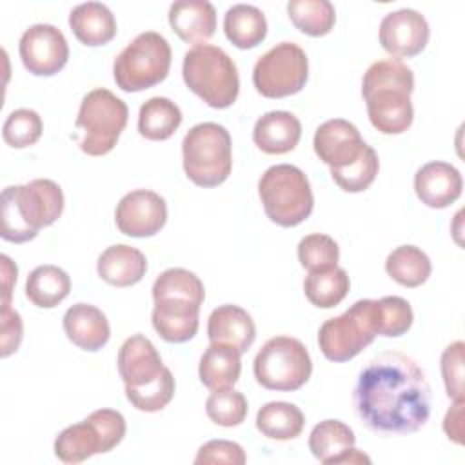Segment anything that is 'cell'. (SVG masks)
<instances>
[{"label":"cell","mask_w":465,"mask_h":465,"mask_svg":"<svg viewBox=\"0 0 465 465\" xmlns=\"http://www.w3.org/2000/svg\"><path fill=\"white\" fill-rule=\"evenodd\" d=\"M352 403L374 434L400 436L420 430L430 416V387L423 369L407 354L385 351L361 369Z\"/></svg>","instance_id":"6da1fadb"},{"label":"cell","mask_w":465,"mask_h":465,"mask_svg":"<svg viewBox=\"0 0 465 465\" xmlns=\"http://www.w3.org/2000/svg\"><path fill=\"white\" fill-rule=\"evenodd\" d=\"M414 74L401 60L374 62L363 74L361 94L374 129L383 134H401L412 125L414 109L411 93Z\"/></svg>","instance_id":"7a4b0ae2"},{"label":"cell","mask_w":465,"mask_h":465,"mask_svg":"<svg viewBox=\"0 0 465 465\" xmlns=\"http://www.w3.org/2000/svg\"><path fill=\"white\" fill-rule=\"evenodd\" d=\"M64 211V193L49 178L9 185L0 196V236L13 243L33 240L42 227L54 223Z\"/></svg>","instance_id":"3957f363"},{"label":"cell","mask_w":465,"mask_h":465,"mask_svg":"<svg viewBox=\"0 0 465 465\" xmlns=\"http://www.w3.org/2000/svg\"><path fill=\"white\" fill-rule=\"evenodd\" d=\"M182 76L185 85L209 107L227 109L238 98V69L222 47L211 44L191 47L183 56Z\"/></svg>","instance_id":"277c9868"},{"label":"cell","mask_w":465,"mask_h":465,"mask_svg":"<svg viewBox=\"0 0 465 465\" xmlns=\"http://www.w3.org/2000/svg\"><path fill=\"white\" fill-rule=\"evenodd\" d=\"M183 171L200 187L223 183L232 169V145L229 131L214 122L193 125L182 140Z\"/></svg>","instance_id":"5b68a950"},{"label":"cell","mask_w":465,"mask_h":465,"mask_svg":"<svg viewBox=\"0 0 465 465\" xmlns=\"http://www.w3.org/2000/svg\"><path fill=\"white\" fill-rule=\"evenodd\" d=\"M258 194L265 214L280 227L302 223L314 207L311 183L305 173L291 163L269 167L260 182Z\"/></svg>","instance_id":"8992f818"},{"label":"cell","mask_w":465,"mask_h":465,"mask_svg":"<svg viewBox=\"0 0 465 465\" xmlns=\"http://www.w3.org/2000/svg\"><path fill=\"white\" fill-rule=\"evenodd\" d=\"M171 67V45L156 31L140 33L114 58L113 74L125 93H138L163 82Z\"/></svg>","instance_id":"52a82bcc"},{"label":"cell","mask_w":465,"mask_h":465,"mask_svg":"<svg viewBox=\"0 0 465 465\" xmlns=\"http://www.w3.org/2000/svg\"><path fill=\"white\" fill-rule=\"evenodd\" d=\"M129 109L122 98L98 87L89 91L76 116V127L84 129L80 149L89 156H104L116 145L127 125Z\"/></svg>","instance_id":"ba28073f"},{"label":"cell","mask_w":465,"mask_h":465,"mask_svg":"<svg viewBox=\"0 0 465 465\" xmlns=\"http://www.w3.org/2000/svg\"><path fill=\"white\" fill-rule=\"evenodd\" d=\"M378 300H358L343 314L329 318L318 331V345L331 361H349L378 334Z\"/></svg>","instance_id":"9c48e42d"},{"label":"cell","mask_w":465,"mask_h":465,"mask_svg":"<svg viewBox=\"0 0 465 465\" xmlns=\"http://www.w3.org/2000/svg\"><path fill=\"white\" fill-rule=\"evenodd\" d=\"M254 378L269 391H298L312 372V361L305 345L291 336L267 340L254 358Z\"/></svg>","instance_id":"30bf717a"},{"label":"cell","mask_w":465,"mask_h":465,"mask_svg":"<svg viewBox=\"0 0 465 465\" xmlns=\"http://www.w3.org/2000/svg\"><path fill=\"white\" fill-rule=\"evenodd\" d=\"M309 76L305 51L292 42H280L263 53L252 69V84L265 98H285L303 89Z\"/></svg>","instance_id":"8fae6325"},{"label":"cell","mask_w":465,"mask_h":465,"mask_svg":"<svg viewBox=\"0 0 465 465\" xmlns=\"http://www.w3.org/2000/svg\"><path fill=\"white\" fill-rule=\"evenodd\" d=\"M18 53L29 73L36 76H53L67 64L69 45L58 27L51 24H35L20 36Z\"/></svg>","instance_id":"7c38bea8"},{"label":"cell","mask_w":465,"mask_h":465,"mask_svg":"<svg viewBox=\"0 0 465 465\" xmlns=\"http://www.w3.org/2000/svg\"><path fill=\"white\" fill-rule=\"evenodd\" d=\"M114 222L118 231L125 236H154L167 222V203L154 191H131L118 202Z\"/></svg>","instance_id":"4fadbf2b"},{"label":"cell","mask_w":465,"mask_h":465,"mask_svg":"<svg viewBox=\"0 0 465 465\" xmlns=\"http://www.w3.org/2000/svg\"><path fill=\"white\" fill-rule=\"evenodd\" d=\"M169 369L149 338L133 334L118 351V374L124 380L125 391H138L162 380Z\"/></svg>","instance_id":"5bb4252c"},{"label":"cell","mask_w":465,"mask_h":465,"mask_svg":"<svg viewBox=\"0 0 465 465\" xmlns=\"http://www.w3.org/2000/svg\"><path fill=\"white\" fill-rule=\"evenodd\" d=\"M430 31L425 16L414 9H398L383 16L380 24L381 47L398 58H411L421 53Z\"/></svg>","instance_id":"9a60e30c"},{"label":"cell","mask_w":465,"mask_h":465,"mask_svg":"<svg viewBox=\"0 0 465 465\" xmlns=\"http://www.w3.org/2000/svg\"><path fill=\"white\" fill-rule=\"evenodd\" d=\"M312 145L323 163L331 169H341L352 163L367 143L354 124L343 118H332L318 125Z\"/></svg>","instance_id":"2e32d148"},{"label":"cell","mask_w":465,"mask_h":465,"mask_svg":"<svg viewBox=\"0 0 465 465\" xmlns=\"http://www.w3.org/2000/svg\"><path fill=\"white\" fill-rule=\"evenodd\" d=\"M460 171L447 162H429L414 174L416 196L432 209H445L461 196Z\"/></svg>","instance_id":"e0dca14e"},{"label":"cell","mask_w":465,"mask_h":465,"mask_svg":"<svg viewBox=\"0 0 465 465\" xmlns=\"http://www.w3.org/2000/svg\"><path fill=\"white\" fill-rule=\"evenodd\" d=\"M207 336L211 343H222L247 352L256 338V325L251 314L232 303L216 307L207 320Z\"/></svg>","instance_id":"ac0fdd59"},{"label":"cell","mask_w":465,"mask_h":465,"mask_svg":"<svg viewBox=\"0 0 465 465\" xmlns=\"http://www.w3.org/2000/svg\"><path fill=\"white\" fill-rule=\"evenodd\" d=\"M200 305L189 300H154L151 314L154 331L169 343L189 341L198 332Z\"/></svg>","instance_id":"d6986e66"},{"label":"cell","mask_w":465,"mask_h":465,"mask_svg":"<svg viewBox=\"0 0 465 465\" xmlns=\"http://www.w3.org/2000/svg\"><path fill=\"white\" fill-rule=\"evenodd\" d=\"M173 31L187 44H205L216 29V11L207 0H178L169 7Z\"/></svg>","instance_id":"ffe728a7"},{"label":"cell","mask_w":465,"mask_h":465,"mask_svg":"<svg viewBox=\"0 0 465 465\" xmlns=\"http://www.w3.org/2000/svg\"><path fill=\"white\" fill-rule=\"evenodd\" d=\"M64 331L67 338L84 351H100L111 336L105 314L89 303H74L64 314Z\"/></svg>","instance_id":"44dd1931"},{"label":"cell","mask_w":465,"mask_h":465,"mask_svg":"<svg viewBox=\"0 0 465 465\" xmlns=\"http://www.w3.org/2000/svg\"><path fill=\"white\" fill-rule=\"evenodd\" d=\"M302 138V124L289 111H269L262 114L252 129L256 147L267 154H285Z\"/></svg>","instance_id":"7402d4cb"},{"label":"cell","mask_w":465,"mask_h":465,"mask_svg":"<svg viewBox=\"0 0 465 465\" xmlns=\"http://www.w3.org/2000/svg\"><path fill=\"white\" fill-rule=\"evenodd\" d=\"M98 276L114 287L138 283L147 271V260L136 247L116 243L107 247L96 262Z\"/></svg>","instance_id":"603a6c76"},{"label":"cell","mask_w":465,"mask_h":465,"mask_svg":"<svg viewBox=\"0 0 465 465\" xmlns=\"http://www.w3.org/2000/svg\"><path fill=\"white\" fill-rule=\"evenodd\" d=\"M69 25L74 36L89 47L105 45L116 35L114 15L102 2H85L73 7L69 13Z\"/></svg>","instance_id":"cb8c5ba5"},{"label":"cell","mask_w":465,"mask_h":465,"mask_svg":"<svg viewBox=\"0 0 465 465\" xmlns=\"http://www.w3.org/2000/svg\"><path fill=\"white\" fill-rule=\"evenodd\" d=\"M240 356L242 354L229 345L211 343L200 358V381L211 391L232 387L242 372Z\"/></svg>","instance_id":"d4e9b609"},{"label":"cell","mask_w":465,"mask_h":465,"mask_svg":"<svg viewBox=\"0 0 465 465\" xmlns=\"http://www.w3.org/2000/svg\"><path fill=\"white\" fill-rule=\"evenodd\" d=\"M223 31L227 40L238 49H252L267 35L265 15L251 4H234L225 11Z\"/></svg>","instance_id":"484cf974"},{"label":"cell","mask_w":465,"mask_h":465,"mask_svg":"<svg viewBox=\"0 0 465 465\" xmlns=\"http://www.w3.org/2000/svg\"><path fill=\"white\" fill-rule=\"evenodd\" d=\"M71 278L56 265L35 267L25 282V296L29 302L42 309L56 307L69 296Z\"/></svg>","instance_id":"4316f807"},{"label":"cell","mask_w":465,"mask_h":465,"mask_svg":"<svg viewBox=\"0 0 465 465\" xmlns=\"http://www.w3.org/2000/svg\"><path fill=\"white\" fill-rule=\"evenodd\" d=\"M354 432L340 420H323L311 430L309 449L322 463H340L341 456L354 447Z\"/></svg>","instance_id":"83f0119b"},{"label":"cell","mask_w":465,"mask_h":465,"mask_svg":"<svg viewBox=\"0 0 465 465\" xmlns=\"http://www.w3.org/2000/svg\"><path fill=\"white\" fill-rule=\"evenodd\" d=\"M182 124L180 107L165 98L153 96L142 104L138 113V131L143 138L162 142L174 134V131Z\"/></svg>","instance_id":"f1b7e54d"},{"label":"cell","mask_w":465,"mask_h":465,"mask_svg":"<svg viewBox=\"0 0 465 465\" xmlns=\"http://www.w3.org/2000/svg\"><path fill=\"white\" fill-rule=\"evenodd\" d=\"M303 412L289 401H269L256 414V429L271 440H292L302 434Z\"/></svg>","instance_id":"f546056e"},{"label":"cell","mask_w":465,"mask_h":465,"mask_svg":"<svg viewBox=\"0 0 465 465\" xmlns=\"http://www.w3.org/2000/svg\"><path fill=\"white\" fill-rule=\"evenodd\" d=\"M349 287V274L338 265L322 271H311L303 282V292L307 300L320 309L336 307L347 296Z\"/></svg>","instance_id":"4dcf8cb0"},{"label":"cell","mask_w":465,"mask_h":465,"mask_svg":"<svg viewBox=\"0 0 465 465\" xmlns=\"http://www.w3.org/2000/svg\"><path fill=\"white\" fill-rule=\"evenodd\" d=\"M387 274L403 287H420L430 276L429 256L416 245H400L385 260Z\"/></svg>","instance_id":"1f68e13d"},{"label":"cell","mask_w":465,"mask_h":465,"mask_svg":"<svg viewBox=\"0 0 465 465\" xmlns=\"http://www.w3.org/2000/svg\"><path fill=\"white\" fill-rule=\"evenodd\" d=\"M54 454L64 463L85 461L93 454H102L100 436L87 420L69 425L56 436Z\"/></svg>","instance_id":"d6a6232c"},{"label":"cell","mask_w":465,"mask_h":465,"mask_svg":"<svg viewBox=\"0 0 465 465\" xmlns=\"http://www.w3.org/2000/svg\"><path fill=\"white\" fill-rule=\"evenodd\" d=\"M287 13L296 29L309 36L327 35L336 22L334 5L329 0H291Z\"/></svg>","instance_id":"836d02e7"},{"label":"cell","mask_w":465,"mask_h":465,"mask_svg":"<svg viewBox=\"0 0 465 465\" xmlns=\"http://www.w3.org/2000/svg\"><path fill=\"white\" fill-rule=\"evenodd\" d=\"M163 298H176V300H189L202 307L205 298V289L202 280L182 267H171L158 274L153 283V300Z\"/></svg>","instance_id":"e575fe53"},{"label":"cell","mask_w":465,"mask_h":465,"mask_svg":"<svg viewBox=\"0 0 465 465\" xmlns=\"http://www.w3.org/2000/svg\"><path fill=\"white\" fill-rule=\"evenodd\" d=\"M380 169L378 154L371 145H365L361 154L341 169H331V176L336 185L347 193H361L369 189Z\"/></svg>","instance_id":"d590c367"},{"label":"cell","mask_w":465,"mask_h":465,"mask_svg":"<svg viewBox=\"0 0 465 465\" xmlns=\"http://www.w3.org/2000/svg\"><path fill=\"white\" fill-rule=\"evenodd\" d=\"M247 400L240 391L216 389L205 401V412L209 420L222 427H236L247 416Z\"/></svg>","instance_id":"8d00e7d4"},{"label":"cell","mask_w":465,"mask_h":465,"mask_svg":"<svg viewBox=\"0 0 465 465\" xmlns=\"http://www.w3.org/2000/svg\"><path fill=\"white\" fill-rule=\"evenodd\" d=\"M298 260L302 267L307 269L309 272L336 267L340 260V247L331 236L312 232L300 240Z\"/></svg>","instance_id":"74e56055"},{"label":"cell","mask_w":465,"mask_h":465,"mask_svg":"<svg viewBox=\"0 0 465 465\" xmlns=\"http://www.w3.org/2000/svg\"><path fill=\"white\" fill-rule=\"evenodd\" d=\"M42 129L44 125L40 114L33 109L22 107L9 113L2 127V136L7 145L24 149L38 142V138L42 136Z\"/></svg>","instance_id":"f35d334b"},{"label":"cell","mask_w":465,"mask_h":465,"mask_svg":"<svg viewBox=\"0 0 465 465\" xmlns=\"http://www.w3.org/2000/svg\"><path fill=\"white\" fill-rule=\"evenodd\" d=\"M414 314L411 303L400 296H385L378 300L376 322L378 334L387 338H396L405 334L412 325Z\"/></svg>","instance_id":"ab89813d"},{"label":"cell","mask_w":465,"mask_h":465,"mask_svg":"<svg viewBox=\"0 0 465 465\" xmlns=\"http://www.w3.org/2000/svg\"><path fill=\"white\" fill-rule=\"evenodd\" d=\"M174 387V378L169 371L162 380H158L153 385H147L138 391H125V396L131 401V405L136 407L138 411L156 412L162 411L173 400Z\"/></svg>","instance_id":"60d3db41"},{"label":"cell","mask_w":465,"mask_h":465,"mask_svg":"<svg viewBox=\"0 0 465 465\" xmlns=\"http://www.w3.org/2000/svg\"><path fill=\"white\" fill-rule=\"evenodd\" d=\"M100 436L102 452L114 449L125 436V418L114 409H98L85 418Z\"/></svg>","instance_id":"b9f144b4"},{"label":"cell","mask_w":465,"mask_h":465,"mask_svg":"<svg viewBox=\"0 0 465 465\" xmlns=\"http://www.w3.org/2000/svg\"><path fill=\"white\" fill-rule=\"evenodd\" d=\"M463 341H454L441 354V376L452 400H463Z\"/></svg>","instance_id":"7bdbcfd3"},{"label":"cell","mask_w":465,"mask_h":465,"mask_svg":"<svg viewBox=\"0 0 465 465\" xmlns=\"http://www.w3.org/2000/svg\"><path fill=\"white\" fill-rule=\"evenodd\" d=\"M247 460L242 445L229 440H211L198 449L194 458L196 465L202 463H229V465H243Z\"/></svg>","instance_id":"ee69618b"},{"label":"cell","mask_w":465,"mask_h":465,"mask_svg":"<svg viewBox=\"0 0 465 465\" xmlns=\"http://www.w3.org/2000/svg\"><path fill=\"white\" fill-rule=\"evenodd\" d=\"M24 325L20 314L11 305H2L0 311V356L13 354L22 341Z\"/></svg>","instance_id":"f6af8a7d"},{"label":"cell","mask_w":465,"mask_h":465,"mask_svg":"<svg viewBox=\"0 0 465 465\" xmlns=\"http://www.w3.org/2000/svg\"><path fill=\"white\" fill-rule=\"evenodd\" d=\"M461 420H463V400H454V405L445 414L443 430L449 436V440H452L456 443H463Z\"/></svg>","instance_id":"bcb514c9"},{"label":"cell","mask_w":465,"mask_h":465,"mask_svg":"<svg viewBox=\"0 0 465 465\" xmlns=\"http://www.w3.org/2000/svg\"><path fill=\"white\" fill-rule=\"evenodd\" d=\"M2 262V278H4V292H2V305H11V289L13 283L16 282V265L11 262V258L7 254L0 256Z\"/></svg>","instance_id":"7dc6e473"}]
</instances>
